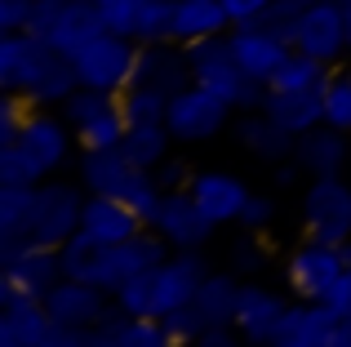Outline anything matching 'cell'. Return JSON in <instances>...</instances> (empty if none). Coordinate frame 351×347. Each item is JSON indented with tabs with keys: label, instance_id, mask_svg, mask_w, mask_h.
<instances>
[{
	"label": "cell",
	"instance_id": "obj_1",
	"mask_svg": "<svg viewBox=\"0 0 351 347\" xmlns=\"http://www.w3.org/2000/svg\"><path fill=\"white\" fill-rule=\"evenodd\" d=\"M0 89L36 107H62L80 89L71 53L53 49L40 32H0Z\"/></svg>",
	"mask_w": 351,
	"mask_h": 347
},
{
	"label": "cell",
	"instance_id": "obj_2",
	"mask_svg": "<svg viewBox=\"0 0 351 347\" xmlns=\"http://www.w3.org/2000/svg\"><path fill=\"white\" fill-rule=\"evenodd\" d=\"M80 182H85V191L125 200L147 227H152L156 209H160V200H165V187L156 182V169L134 165L120 147H112V152H80Z\"/></svg>",
	"mask_w": 351,
	"mask_h": 347
},
{
	"label": "cell",
	"instance_id": "obj_3",
	"mask_svg": "<svg viewBox=\"0 0 351 347\" xmlns=\"http://www.w3.org/2000/svg\"><path fill=\"white\" fill-rule=\"evenodd\" d=\"M62 272V254L36 241H0V312L45 303Z\"/></svg>",
	"mask_w": 351,
	"mask_h": 347
},
{
	"label": "cell",
	"instance_id": "obj_4",
	"mask_svg": "<svg viewBox=\"0 0 351 347\" xmlns=\"http://www.w3.org/2000/svg\"><path fill=\"white\" fill-rule=\"evenodd\" d=\"M187 58H191V80L214 89L218 98H227L236 112H254V107L267 103V85H258L236 62V49L227 36H209V40L187 45Z\"/></svg>",
	"mask_w": 351,
	"mask_h": 347
},
{
	"label": "cell",
	"instance_id": "obj_5",
	"mask_svg": "<svg viewBox=\"0 0 351 347\" xmlns=\"http://www.w3.org/2000/svg\"><path fill=\"white\" fill-rule=\"evenodd\" d=\"M71 62H76L80 85L107 89V94H125V89L134 85L138 40H134V36H120V32H103V36H94L89 45H80V49L71 53Z\"/></svg>",
	"mask_w": 351,
	"mask_h": 347
},
{
	"label": "cell",
	"instance_id": "obj_6",
	"mask_svg": "<svg viewBox=\"0 0 351 347\" xmlns=\"http://www.w3.org/2000/svg\"><path fill=\"white\" fill-rule=\"evenodd\" d=\"M298 218H302V232L316 236V241H329V245L351 241V182L343 174L307 178L298 200Z\"/></svg>",
	"mask_w": 351,
	"mask_h": 347
},
{
	"label": "cell",
	"instance_id": "obj_7",
	"mask_svg": "<svg viewBox=\"0 0 351 347\" xmlns=\"http://www.w3.org/2000/svg\"><path fill=\"white\" fill-rule=\"evenodd\" d=\"M285 285L293 298H307V303H325V294L334 289V280L347 272L343 245L316 241V236H302L289 254H285Z\"/></svg>",
	"mask_w": 351,
	"mask_h": 347
},
{
	"label": "cell",
	"instance_id": "obj_8",
	"mask_svg": "<svg viewBox=\"0 0 351 347\" xmlns=\"http://www.w3.org/2000/svg\"><path fill=\"white\" fill-rule=\"evenodd\" d=\"M85 182H62L45 178L36 187V209H32V241L62 250L71 236L80 232V214H85Z\"/></svg>",
	"mask_w": 351,
	"mask_h": 347
},
{
	"label": "cell",
	"instance_id": "obj_9",
	"mask_svg": "<svg viewBox=\"0 0 351 347\" xmlns=\"http://www.w3.org/2000/svg\"><path fill=\"white\" fill-rule=\"evenodd\" d=\"M232 121H236V107L227 103V98H218L214 89H205V85L191 80L187 89H178V94L169 98V121H165V125H169L173 143L196 147V143L218 139Z\"/></svg>",
	"mask_w": 351,
	"mask_h": 347
},
{
	"label": "cell",
	"instance_id": "obj_10",
	"mask_svg": "<svg viewBox=\"0 0 351 347\" xmlns=\"http://www.w3.org/2000/svg\"><path fill=\"white\" fill-rule=\"evenodd\" d=\"M169 254L173 250L165 245V236L152 232V227H143L138 236H129V241H120V245H103V250H98V259H94V267H89V280H94V285H103L107 294H116L125 280H134L138 272L160 267Z\"/></svg>",
	"mask_w": 351,
	"mask_h": 347
},
{
	"label": "cell",
	"instance_id": "obj_11",
	"mask_svg": "<svg viewBox=\"0 0 351 347\" xmlns=\"http://www.w3.org/2000/svg\"><path fill=\"white\" fill-rule=\"evenodd\" d=\"M45 312H49V321L58 325V330H94V325H103L107 316L116 312L112 294H107L103 285H94V280H76V276H62L58 285L45 294Z\"/></svg>",
	"mask_w": 351,
	"mask_h": 347
},
{
	"label": "cell",
	"instance_id": "obj_12",
	"mask_svg": "<svg viewBox=\"0 0 351 347\" xmlns=\"http://www.w3.org/2000/svg\"><path fill=\"white\" fill-rule=\"evenodd\" d=\"M293 49H302V53H311V58L338 67V62L351 53L343 0H325V5L302 9V14L293 18Z\"/></svg>",
	"mask_w": 351,
	"mask_h": 347
},
{
	"label": "cell",
	"instance_id": "obj_13",
	"mask_svg": "<svg viewBox=\"0 0 351 347\" xmlns=\"http://www.w3.org/2000/svg\"><path fill=\"white\" fill-rule=\"evenodd\" d=\"M209 259L200 250H173L160 267L152 272V285H156V303H152V316H169L178 307H187L196 298V289L205 285L209 276Z\"/></svg>",
	"mask_w": 351,
	"mask_h": 347
},
{
	"label": "cell",
	"instance_id": "obj_14",
	"mask_svg": "<svg viewBox=\"0 0 351 347\" xmlns=\"http://www.w3.org/2000/svg\"><path fill=\"white\" fill-rule=\"evenodd\" d=\"M152 232H160L169 250H205L209 236H214V223L196 205V196L182 187V191H165L160 209L152 218Z\"/></svg>",
	"mask_w": 351,
	"mask_h": 347
},
{
	"label": "cell",
	"instance_id": "obj_15",
	"mask_svg": "<svg viewBox=\"0 0 351 347\" xmlns=\"http://www.w3.org/2000/svg\"><path fill=\"white\" fill-rule=\"evenodd\" d=\"M285 312H289V303H285L280 289L263 285V280H245L240 285V303H236V334L249 347H271Z\"/></svg>",
	"mask_w": 351,
	"mask_h": 347
},
{
	"label": "cell",
	"instance_id": "obj_16",
	"mask_svg": "<svg viewBox=\"0 0 351 347\" xmlns=\"http://www.w3.org/2000/svg\"><path fill=\"white\" fill-rule=\"evenodd\" d=\"M187 191L196 196V205L205 209V218L214 227H227V223H240V214H245L249 205V182L240 178V174H227V169H196L187 182Z\"/></svg>",
	"mask_w": 351,
	"mask_h": 347
},
{
	"label": "cell",
	"instance_id": "obj_17",
	"mask_svg": "<svg viewBox=\"0 0 351 347\" xmlns=\"http://www.w3.org/2000/svg\"><path fill=\"white\" fill-rule=\"evenodd\" d=\"M227 40H232V49H236V62L258 80V85H271V76L280 71V62L289 58V49H293V45L285 40L276 27H267V23L232 27Z\"/></svg>",
	"mask_w": 351,
	"mask_h": 347
},
{
	"label": "cell",
	"instance_id": "obj_18",
	"mask_svg": "<svg viewBox=\"0 0 351 347\" xmlns=\"http://www.w3.org/2000/svg\"><path fill=\"white\" fill-rule=\"evenodd\" d=\"M134 85L160 89V94H178L191 85V58L187 45L178 40H156V45H138V67H134Z\"/></svg>",
	"mask_w": 351,
	"mask_h": 347
},
{
	"label": "cell",
	"instance_id": "obj_19",
	"mask_svg": "<svg viewBox=\"0 0 351 347\" xmlns=\"http://www.w3.org/2000/svg\"><path fill=\"white\" fill-rule=\"evenodd\" d=\"M232 134H236L240 147H245L249 156H258V160H271V165L293 160V143H298V134H289L276 116H267L263 107H254V112H236Z\"/></svg>",
	"mask_w": 351,
	"mask_h": 347
},
{
	"label": "cell",
	"instance_id": "obj_20",
	"mask_svg": "<svg viewBox=\"0 0 351 347\" xmlns=\"http://www.w3.org/2000/svg\"><path fill=\"white\" fill-rule=\"evenodd\" d=\"M143 227H147V223L125 205V200H116V196H98V191H89V196H85L80 236H89L98 250H103V245H120V241H129V236H138Z\"/></svg>",
	"mask_w": 351,
	"mask_h": 347
},
{
	"label": "cell",
	"instance_id": "obj_21",
	"mask_svg": "<svg viewBox=\"0 0 351 347\" xmlns=\"http://www.w3.org/2000/svg\"><path fill=\"white\" fill-rule=\"evenodd\" d=\"M71 134L76 130H71L67 116H53V107H36L32 121H27L23 134H18V143L40 160L45 174H53V169L67 165V156H71Z\"/></svg>",
	"mask_w": 351,
	"mask_h": 347
},
{
	"label": "cell",
	"instance_id": "obj_22",
	"mask_svg": "<svg viewBox=\"0 0 351 347\" xmlns=\"http://www.w3.org/2000/svg\"><path fill=\"white\" fill-rule=\"evenodd\" d=\"M293 160L302 165L307 178L343 174L347 160H351V134L334 130V125H316V130L298 134V143H293Z\"/></svg>",
	"mask_w": 351,
	"mask_h": 347
},
{
	"label": "cell",
	"instance_id": "obj_23",
	"mask_svg": "<svg viewBox=\"0 0 351 347\" xmlns=\"http://www.w3.org/2000/svg\"><path fill=\"white\" fill-rule=\"evenodd\" d=\"M334 334H338V316L325 303L298 298V303H289L271 347H334Z\"/></svg>",
	"mask_w": 351,
	"mask_h": 347
},
{
	"label": "cell",
	"instance_id": "obj_24",
	"mask_svg": "<svg viewBox=\"0 0 351 347\" xmlns=\"http://www.w3.org/2000/svg\"><path fill=\"white\" fill-rule=\"evenodd\" d=\"M267 116L285 125L289 134H307L316 125H325V85H311V89H267Z\"/></svg>",
	"mask_w": 351,
	"mask_h": 347
},
{
	"label": "cell",
	"instance_id": "obj_25",
	"mask_svg": "<svg viewBox=\"0 0 351 347\" xmlns=\"http://www.w3.org/2000/svg\"><path fill=\"white\" fill-rule=\"evenodd\" d=\"M240 285H245V280H240L232 267H227V272H209V276H205V285L196 289L191 307L200 312V321H205L209 330H236Z\"/></svg>",
	"mask_w": 351,
	"mask_h": 347
},
{
	"label": "cell",
	"instance_id": "obj_26",
	"mask_svg": "<svg viewBox=\"0 0 351 347\" xmlns=\"http://www.w3.org/2000/svg\"><path fill=\"white\" fill-rule=\"evenodd\" d=\"M36 32H40L45 40L53 45V49L76 53L80 45H89L94 36H103L107 23H103V14H98V0H94V5H76V9H62V14H53L49 23L36 27Z\"/></svg>",
	"mask_w": 351,
	"mask_h": 347
},
{
	"label": "cell",
	"instance_id": "obj_27",
	"mask_svg": "<svg viewBox=\"0 0 351 347\" xmlns=\"http://www.w3.org/2000/svg\"><path fill=\"white\" fill-rule=\"evenodd\" d=\"M227 32H232V18H227L223 0H178V9H173V40L178 45H196Z\"/></svg>",
	"mask_w": 351,
	"mask_h": 347
},
{
	"label": "cell",
	"instance_id": "obj_28",
	"mask_svg": "<svg viewBox=\"0 0 351 347\" xmlns=\"http://www.w3.org/2000/svg\"><path fill=\"white\" fill-rule=\"evenodd\" d=\"M49 330H53V321L45 312V303L0 312V347H40L49 339Z\"/></svg>",
	"mask_w": 351,
	"mask_h": 347
},
{
	"label": "cell",
	"instance_id": "obj_29",
	"mask_svg": "<svg viewBox=\"0 0 351 347\" xmlns=\"http://www.w3.org/2000/svg\"><path fill=\"white\" fill-rule=\"evenodd\" d=\"M36 187H40V182H36ZM36 187L0 182V241H32Z\"/></svg>",
	"mask_w": 351,
	"mask_h": 347
},
{
	"label": "cell",
	"instance_id": "obj_30",
	"mask_svg": "<svg viewBox=\"0 0 351 347\" xmlns=\"http://www.w3.org/2000/svg\"><path fill=\"white\" fill-rule=\"evenodd\" d=\"M169 143H173L169 125H129V130H125V143H120V152H125L134 165L156 169L165 156H169Z\"/></svg>",
	"mask_w": 351,
	"mask_h": 347
},
{
	"label": "cell",
	"instance_id": "obj_31",
	"mask_svg": "<svg viewBox=\"0 0 351 347\" xmlns=\"http://www.w3.org/2000/svg\"><path fill=\"white\" fill-rule=\"evenodd\" d=\"M125 130H129V121H125V112H120V98L107 112H98L94 121H85V125H76V143H80V152H112L125 143Z\"/></svg>",
	"mask_w": 351,
	"mask_h": 347
},
{
	"label": "cell",
	"instance_id": "obj_32",
	"mask_svg": "<svg viewBox=\"0 0 351 347\" xmlns=\"http://www.w3.org/2000/svg\"><path fill=\"white\" fill-rule=\"evenodd\" d=\"M329 76H334L329 62L311 58V53H302V49H289V58L280 62V71L271 76L267 89H311V85H329Z\"/></svg>",
	"mask_w": 351,
	"mask_h": 347
},
{
	"label": "cell",
	"instance_id": "obj_33",
	"mask_svg": "<svg viewBox=\"0 0 351 347\" xmlns=\"http://www.w3.org/2000/svg\"><path fill=\"white\" fill-rule=\"evenodd\" d=\"M120 112H125L129 125H165L169 121V94L147 85H129L120 94Z\"/></svg>",
	"mask_w": 351,
	"mask_h": 347
},
{
	"label": "cell",
	"instance_id": "obj_34",
	"mask_svg": "<svg viewBox=\"0 0 351 347\" xmlns=\"http://www.w3.org/2000/svg\"><path fill=\"white\" fill-rule=\"evenodd\" d=\"M116 343L120 347H178L160 316H125V312L116 321Z\"/></svg>",
	"mask_w": 351,
	"mask_h": 347
},
{
	"label": "cell",
	"instance_id": "obj_35",
	"mask_svg": "<svg viewBox=\"0 0 351 347\" xmlns=\"http://www.w3.org/2000/svg\"><path fill=\"white\" fill-rule=\"evenodd\" d=\"M267 263H271V250H267L263 236L249 232V227L236 236L232 245H227V267H232L240 280H254L258 272H267Z\"/></svg>",
	"mask_w": 351,
	"mask_h": 347
},
{
	"label": "cell",
	"instance_id": "obj_36",
	"mask_svg": "<svg viewBox=\"0 0 351 347\" xmlns=\"http://www.w3.org/2000/svg\"><path fill=\"white\" fill-rule=\"evenodd\" d=\"M0 182L36 187V182H45V165L23 147V143H0Z\"/></svg>",
	"mask_w": 351,
	"mask_h": 347
},
{
	"label": "cell",
	"instance_id": "obj_37",
	"mask_svg": "<svg viewBox=\"0 0 351 347\" xmlns=\"http://www.w3.org/2000/svg\"><path fill=\"white\" fill-rule=\"evenodd\" d=\"M173 9H178V0H147V5H143V18H138L134 40L138 45L173 40Z\"/></svg>",
	"mask_w": 351,
	"mask_h": 347
},
{
	"label": "cell",
	"instance_id": "obj_38",
	"mask_svg": "<svg viewBox=\"0 0 351 347\" xmlns=\"http://www.w3.org/2000/svg\"><path fill=\"white\" fill-rule=\"evenodd\" d=\"M156 272V267H152ZM152 272H138L134 280H125V285L112 294L116 312L125 316H152V303H156V285H152Z\"/></svg>",
	"mask_w": 351,
	"mask_h": 347
},
{
	"label": "cell",
	"instance_id": "obj_39",
	"mask_svg": "<svg viewBox=\"0 0 351 347\" xmlns=\"http://www.w3.org/2000/svg\"><path fill=\"white\" fill-rule=\"evenodd\" d=\"M325 125L351 134V71H334L325 85Z\"/></svg>",
	"mask_w": 351,
	"mask_h": 347
},
{
	"label": "cell",
	"instance_id": "obj_40",
	"mask_svg": "<svg viewBox=\"0 0 351 347\" xmlns=\"http://www.w3.org/2000/svg\"><path fill=\"white\" fill-rule=\"evenodd\" d=\"M116 98H120V94H107V89H89V85H80V89H76V94H71V98H67V103H62V107H58V112H62V116H67V121H71V130H76V125H85V121H94V116H98V112H107V107H112V103H116Z\"/></svg>",
	"mask_w": 351,
	"mask_h": 347
},
{
	"label": "cell",
	"instance_id": "obj_41",
	"mask_svg": "<svg viewBox=\"0 0 351 347\" xmlns=\"http://www.w3.org/2000/svg\"><path fill=\"white\" fill-rule=\"evenodd\" d=\"M36 103L23 94H5L0 98V143H18V134H23V125L32 121Z\"/></svg>",
	"mask_w": 351,
	"mask_h": 347
},
{
	"label": "cell",
	"instance_id": "obj_42",
	"mask_svg": "<svg viewBox=\"0 0 351 347\" xmlns=\"http://www.w3.org/2000/svg\"><path fill=\"white\" fill-rule=\"evenodd\" d=\"M143 5H147V0H98V14H103L107 32L134 36L138 32V18H143Z\"/></svg>",
	"mask_w": 351,
	"mask_h": 347
},
{
	"label": "cell",
	"instance_id": "obj_43",
	"mask_svg": "<svg viewBox=\"0 0 351 347\" xmlns=\"http://www.w3.org/2000/svg\"><path fill=\"white\" fill-rule=\"evenodd\" d=\"M160 321H165V330L173 334V343H196V339H205V334H209V325L200 321V312L191 303L178 307V312H169V316H160Z\"/></svg>",
	"mask_w": 351,
	"mask_h": 347
},
{
	"label": "cell",
	"instance_id": "obj_44",
	"mask_svg": "<svg viewBox=\"0 0 351 347\" xmlns=\"http://www.w3.org/2000/svg\"><path fill=\"white\" fill-rule=\"evenodd\" d=\"M40 0H0V32H32Z\"/></svg>",
	"mask_w": 351,
	"mask_h": 347
},
{
	"label": "cell",
	"instance_id": "obj_45",
	"mask_svg": "<svg viewBox=\"0 0 351 347\" xmlns=\"http://www.w3.org/2000/svg\"><path fill=\"white\" fill-rule=\"evenodd\" d=\"M223 9L232 18V27H254L276 9V0H223Z\"/></svg>",
	"mask_w": 351,
	"mask_h": 347
},
{
	"label": "cell",
	"instance_id": "obj_46",
	"mask_svg": "<svg viewBox=\"0 0 351 347\" xmlns=\"http://www.w3.org/2000/svg\"><path fill=\"white\" fill-rule=\"evenodd\" d=\"M276 223V200L271 196H249V205H245V214H240V227H249V232H267V227Z\"/></svg>",
	"mask_w": 351,
	"mask_h": 347
},
{
	"label": "cell",
	"instance_id": "obj_47",
	"mask_svg": "<svg viewBox=\"0 0 351 347\" xmlns=\"http://www.w3.org/2000/svg\"><path fill=\"white\" fill-rule=\"evenodd\" d=\"M191 174H196V169H187V160H169V156H165L160 165H156V182H160L165 191H182L191 182Z\"/></svg>",
	"mask_w": 351,
	"mask_h": 347
},
{
	"label": "cell",
	"instance_id": "obj_48",
	"mask_svg": "<svg viewBox=\"0 0 351 347\" xmlns=\"http://www.w3.org/2000/svg\"><path fill=\"white\" fill-rule=\"evenodd\" d=\"M325 307L338 316V321H347V316H351V267L334 280V289L325 294Z\"/></svg>",
	"mask_w": 351,
	"mask_h": 347
},
{
	"label": "cell",
	"instance_id": "obj_49",
	"mask_svg": "<svg viewBox=\"0 0 351 347\" xmlns=\"http://www.w3.org/2000/svg\"><path fill=\"white\" fill-rule=\"evenodd\" d=\"M116 321H120V312H112L103 325H94V330H85L80 334V347H120L116 343Z\"/></svg>",
	"mask_w": 351,
	"mask_h": 347
},
{
	"label": "cell",
	"instance_id": "obj_50",
	"mask_svg": "<svg viewBox=\"0 0 351 347\" xmlns=\"http://www.w3.org/2000/svg\"><path fill=\"white\" fill-rule=\"evenodd\" d=\"M178 347H249V343L240 339L236 330H209L205 339H196V343H178Z\"/></svg>",
	"mask_w": 351,
	"mask_h": 347
},
{
	"label": "cell",
	"instance_id": "obj_51",
	"mask_svg": "<svg viewBox=\"0 0 351 347\" xmlns=\"http://www.w3.org/2000/svg\"><path fill=\"white\" fill-rule=\"evenodd\" d=\"M298 178H302V165H298V160H280V165H271V187L289 191Z\"/></svg>",
	"mask_w": 351,
	"mask_h": 347
},
{
	"label": "cell",
	"instance_id": "obj_52",
	"mask_svg": "<svg viewBox=\"0 0 351 347\" xmlns=\"http://www.w3.org/2000/svg\"><path fill=\"white\" fill-rule=\"evenodd\" d=\"M40 347H80V334H76V330H58V325H53L49 339H45Z\"/></svg>",
	"mask_w": 351,
	"mask_h": 347
},
{
	"label": "cell",
	"instance_id": "obj_53",
	"mask_svg": "<svg viewBox=\"0 0 351 347\" xmlns=\"http://www.w3.org/2000/svg\"><path fill=\"white\" fill-rule=\"evenodd\" d=\"M276 5H280L285 14H293V18H298L302 9H311V5H325V0H276Z\"/></svg>",
	"mask_w": 351,
	"mask_h": 347
},
{
	"label": "cell",
	"instance_id": "obj_54",
	"mask_svg": "<svg viewBox=\"0 0 351 347\" xmlns=\"http://www.w3.org/2000/svg\"><path fill=\"white\" fill-rule=\"evenodd\" d=\"M334 347H351V316L338 321V334H334Z\"/></svg>",
	"mask_w": 351,
	"mask_h": 347
},
{
	"label": "cell",
	"instance_id": "obj_55",
	"mask_svg": "<svg viewBox=\"0 0 351 347\" xmlns=\"http://www.w3.org/2000/svg\"><path fill=\"white\" fill-rule=\"evenodd\" d=\"M343 9H347V45H351V0H343Z\"/></svg>",
	"mask_w": 351,
	"mask_h": 347
},
{
	"label": "cell",
	"instance_id": "obj_56",
	"mask_svg": "<svg viewBox=\"0 0 351 347\" xmlns=\"http://www.w3.org/2000/svg\"><path fill=\"white\" fill-rule=\"evenodd\" d=\"M343 259H347V267H351V241H343Z\"/></svg>",
	"mask_w": 351,
	"mask_h": 347
}]
</instances>
